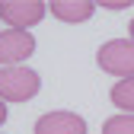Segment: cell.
Returning a JSON list of instances; mask_svg holds the SVG:
<instances>
[{"label": "cell", "instance_id": "obj_1", "mask_svg": "<svg viewBox=\"0 0 134 134\" xmlns=\"http://www.w3.org/2000/svg\"><path fill=\"white\" fill-rule=\"evenodd\" d=\"M42 90V77L32 67H0V99L3 102H29Z\"/></svg>", "mask_w": 134, "mask_h": 134}, {"label": "cell", "instance_id": "obj_2", "mask_svg": "<svg viewBox=\"0 0 134 134\" xmlns=\"http://www.w3.org/2000/svg\"><path fill=\"white\" fill-rule=\"evenodd\" d=\"M96 64L99 70H105L118 80L134 77V42L131 38H109L99 45L96 51Z\"/></svg>", "mask_w": 134, "mask_h": 134}, {"label": "cell", "instance_id": "obj_3", "mask_svg": "<svg viewBox=\"0 0 134 134\" xmlns=\"http://www.w3.org/2000/svg\"><path fill=\"white\" fill-rule=\"evenodd\" d=\"M45 13H48L45 0H0V23L19 32H29L32 26H38Z\"/></svg>", "mask_w": 134, "mask_h": 134}, {"label": "cell", "instance_id": "obj_4", "mask_svg": "<svg viewBox=\"0 0 134 134\" xmlns=\"http://www.w3.org/2000/svg\"><path fill=\"white\" fill-rule=\"evenodd\" d=\"M32 54H35L32 32H19V29L0 32V67H23V61Z\"/></svg>", "mask_w": 134, "mask_h": 134}, {"label": "cell", "instance_id": "obj_5", "mask_svg": "<svg viewBox=\"0 0 134 134\" xmlns=\"http://www.w3.org/2000/svg\"><path fill=\"white\" fill-rule=\"evenodd\" d=\"M35 134H86V121L77 112L54 109V112H45L35 121Z\"/></svg>", "mask_w": 134, "mask_h": 134}, {"label": "cell", "instance_id": "obj_6", "mask_svg": "<svg viewBox=\"0 0 134 134\" xmlns=\"http://www.w3.org/2000/svg\"><path fill=\"white\" fill-rule=\"evenodd\" d=\"M48 13H51L54 19H61V23L80 26V23H86L96 13V3L93 0H51V3H48Z\"/></svg>", "mask_w": 134, "mask_h": 134}, {"label": "cell", "instance_id": "obj_7", "mask_svg": "<svg viewBox=\"0 0 134 134\" xmlns=\"http://www.w3.org/2000/svg\"><path fill=\"white\" fill-rule=\"evenodd\" d=\"M112 102L118 105L125 115H134V77H128V80H118L112 86Z\"/></svg>", "mask_w": 134, "mask_h": 134}, {"label": "cell", "instance_id": "obj_8", "mask_svg": "<svg viewBox=\"0 0 134 134\" xmlns=\"http://www.w3.org/2000/svg\"><path fill=\"white\" fill-rule=\"evenodd\" d=\"M102 134H134V115L118 112V115H112V118H105Z\"/></svg>", "mask_w": 134, "mask_h": 134}, {"label": "cell", "instance_id": "obj_9", "mask_svg": "<svg viewBox=\"0 0 134 134\" xmlns=\"http://www.w3.org/2000/svg\"><path fill=\"white\" fill-rule=\"evenodd\" d=\"M105 10H128L131 7V0H121V3H102Z\"/></svg>", "mask_w": 134, "mask_h": 134}, {"label": "cell", "instance_id": "obj_10", "mask_svg": "<svg viewBox=\"0 0 134 134\" xmlns=\"http://www.w3.org/2000/svg\"><path fill=\"white\" fill-rule=\"evenodd\" d=\"M3 121H7V102L0 99V125H3Z\"/></svg>", "mask_w": 134, "mask_h": 134}, {"label": "cell", "instance_id": "obj_11", "mask_svg": "<svg viewBox=\"0 0 134 134\" xmlns=\"http://www.w3.org/2000/svg\"><path fill=\"white\" fill-rule=\"evenodd\" d=\"M128 32H131V42H134V19H131V26H128Z\"/></svg>", "mask_w": 134, "mask_h": 134}]
</instances>
